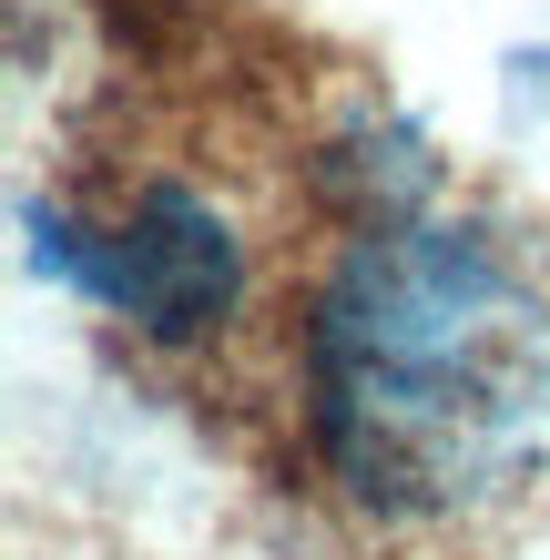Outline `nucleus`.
Listing matches in <instances>:
<instances>
[{"instance_id":"f257e3e1","label":"nucleus","mask_w":550,"mask_h":560,"mask_svg":"<svg viewBox=\"0 0 550 560\" xmlns=\"http://www.w3.org/2000/svg\"><path fill=\"white\" fill-rule=\"evenodd\" d=\"M306 448L367 520L469 530L550 479V276L448 214L429 163L377 174L296 316Z\"/></svg>"},{"instance_id":"f03ea898","label":"nucleus","mask_w":550,"mask_h":560,"mask_svg":"<svg viewBox=\"0 0 550 560\" xmlns=\"http://www.w3.org/2000/svg\"><path fill=\"white\" fill-rule=\"evenodd\" d=\"M31 255L82 306L122 316L153 347L214 337L235 316V295H245V235L224 224L214 194H194L174 174H143L113 205H42L31 214Z\"/></svg>"}]
</instances>
